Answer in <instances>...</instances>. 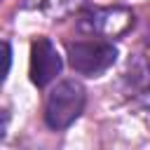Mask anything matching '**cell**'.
Masks as SVG:
<instances>
[{"mask_svg":"<svg viewBox=\"0 0 150 150\" xmlns=\"http://www.w3.org/2000/svg\"><path fill=\"white\" fill-rule=\"evenodd\" d=\"M87 91L77 80H63L59 82L45 103V122L49 129H66L70 127L84 110Z\"/></svg>","mask_w":150,"mask_h":150,"instance_id":"6da1fadb","label":"cell"},{"mask_svg":"<svg viewBox=\"0 0 150 150\" xmlns=\"http://www.w3.org/2000/svg\"><path fill=\"white\" fill-rule=\"evenodd\" d=\"M117 59V49L110 42L96 40V42H70L68 45V61L73 70L96 77L105 73Z\"/></svg>","mask_w":150,"mask_h":150,"instance_id":"7a4b0ae2","label":"cell"},{"mask_svg":"<svg viewBox=\"0 0 150 150\" xmlns=\"http://www.w3.org/2000/svg\"><path fill=\"white\" fill-rule=\"evenodd\" d=\"M61 56L49 38H38L30 45V82L35 87H47L61 73Z\"/></svg>","mask_w":150,"mask_h":150,"instance_id":"3957f363","label":"cell"},{"mask_svg":"<svg viewBox=\"0 0 150 150\" xmlns=\"http://www.w3.org/2000/svg\"><path fill=\"white\" fill-rule=\"evenodd\" d=\"M131 23H134V14L127 7L94 9V12L84 14V19H82V26L87 30L98 33V35H108V38H115V35L124 33Z\"/></svg>","mask_w":150,"mask_h":150,"instance_id":"277c9868","label":"cell"},{"mask_svg":"<svg viewBox=\"0 0 150 150\" xmlns=\"http://www.w3.org/2000/svg\"><path fill=\"white\" fill-rule=\"evenodd\" d=\"M9 66H12V49H9V42L0 40V80L9 73Z\"/></svg>","mask_w":150,"mask_h":150,"instance_id":"5b68a950","label":"cell"},{"mask_svg":"<svg viewBox=\"0 0 150 150\" xmlns=\"http://www.w3.org/2000/svg\"><path fill=\"white\" fill-rule=\"evenodd\" d=\"M2 129H5V122H0V136H2Z\"/></svg>","mask_w":150,"mask_h":150,"instance_id":"8992f818","label":"cell"}]
</instances>
